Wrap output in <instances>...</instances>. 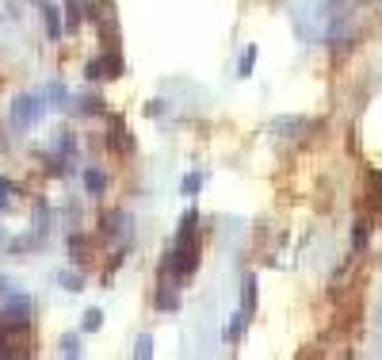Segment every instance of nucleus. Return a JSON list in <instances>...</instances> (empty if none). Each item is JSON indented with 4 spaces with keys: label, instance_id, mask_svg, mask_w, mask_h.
<instances>
[{
    "label": "nucleus",
    "instance_id": "f257e3e1",
    "mask_svg": "<svg viewBox=\"0 0 382 360\" xmlns=\"http://www.w3.org/2000/svg\"><path fill=\"white\" fill-rule=\"evenodd\" d=\"M253 66H256V46H253V50H245V58H241V77H249V73H253Z\"/></svg>",
    "mask_w": 382,
    "mask_h": 360
},
{
    "label": "nucleus",
    "instance_id": "f03ea898",
    "mask_svg": "<svg viewBox=\"0 0 382 360\" xmlns=\"http://www.w3.org/2000/svg\"><path fill=\"white\" fill-rule=\"evenodd\" d=\"M199 184H203V177H184V195H195Z\"/></svg>",
    "mask_w": 382,
    "mask_h": 360
},
{
    "label": "nucleus",
    "instance_id": "7ed1b4c3",
    "mask_svg": "<svg viewBox=\"0 0 382 360\" xmlns=\"http://www.w3.org/2000/svg\"><path fill=\"white\" fill-rule=\"evenodd\" d=\"M100 311H88V318H85V330H96V326H100Z\"/></svg>",
    "mask_w": 382,
    "mask_h": 360
},
{
    "label": "nucleus",
    "instance_id": "20e7f679",
    "mask_svg": "<svg viewBox=\"0 0 382 360\" xmlns=\"http://www.w3.org/2000/svg\"><path fill=\"white\" fill-rule=\"evenodd\" d=\"M88 188H92V192L103 188V177H100V173H88Z\"/></svg>",
    "mask_w": 382,
    "mask_h": 360
},
{
    "label": "nucleus",
    "instance_id": "39448f33",
    "mask_svg": "<svg viewBox=\"0 0 382 360\" xmlns=\"http://www.w3.org/2000/svg\"><path fill=\"white\" fill-rule=\"evenodd\" d=\"M4 195H8V180H0V207H4Z\"/></svg>",
    "mask_w": 382,
    "mask_h": 360
}]
</instances>
